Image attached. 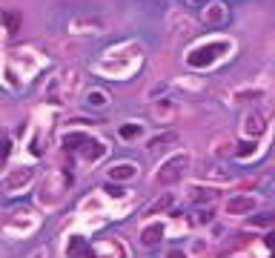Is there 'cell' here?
Masks as SVG:
<instances>
[{"label": "cell", "instance_id": "7c38bea8", "mask_svg": "<svg viewBox=\"0 0 275 258\" xmlns=\"http://www.w3.org/2000/svg\"><path fill=\"white\" fill-rule=\"evenodd\" d=\"M210 218H212L210 210H207V213H198V215H195V221H198V224H204V221H210Z\"/></svg>", "mask_w": 275, "mask_h": 258}, {"label": "cell", "instance_id": "e0dca14e", "mask_svg": "<svg viewBox=\"0 0 275 258\" xmlns=\"http://www.w3.org/2000/svg\"><path fill=\"white\" fill-rule=\"evenodd\" d=\"M190 3H192V6H198V3H204V0H190Z\"/></svg>", "mask_w": 275, "mask_h": 258}, {"label": "cell", "instance_id": "5bb4252c", "mask_svg": "<svg viewBox=\"0 0 275 258\" xmlns=\"http://www.w3.org/2000/svg\"><path fill=\"white\" fill-rule=\"evenodd\" d=\"M106 193H109V195H124V190H121V187H112V184H109V187H106Z\"/></svg>", "mask_w": 275, "mask_h": 258}, {"label": "cell", "instance_id": "ba28073f", "mask_svg": "<svg viewBox=\"0 0 275 258\" xmlns=\"http://www.w3.org/2000/svg\"><path fill=\"white\" fill-rule=\"evenodd\" d=\"M66 250H69V256H72V258H81V256H84V250H86V241L81 236L69 238V247H66Z\"/></svg>", "mask_w": 275, "mask_h": 258}, {"label": "cell", "instance_id": "5b68a950", "mask_svg": "<svg viewBox=\"0 0 275 258\" xmlns=\"http://www.w3.org/2000/svg\"><path fill=\"white\" fill-rule=\"evenodd\" d=\"M135 175H138V167H132V164L112 167V170H109V178H112V181H129V178H135Z\"/></svg>", "mask_w": 275, "mask_h": 258}, {"label": "cell", "instance_id": "8992f818", "mask_svg": "<svg viewBox=\"0 0 275 258\" xmlns=\"http://www.w3.org/2000/svg\"><path fill=\"white\" fill-rule=\"evenodd\" d=\"M218 195H221V190H204V187H195V190H192V201L204 204V201H215Z\"/></svg>", "mask_w": 275, "mask_h": 258}, {"label": "cell", "instance_id": "277c9868", "mask_svg": "<svg viewBox=\"0 0 275 258\" xmlns=\"http://www.w3.org/2000/svg\"><path fill=\"white\" fill-rule=\"evenodd\" d=\"M161 238H164V227L161 224H149L147 230L141 233V244L144 247H155V244H161Z\"/></svg>", "mask_w": 275, "mask_h": 258}, {"label": "cell", "instance_id": "6da1fadb", "mask_svg": "<svg viewBox=\"0 0 275 258\" xmlns=\"http://www.w3.org/2000/svg\"><path fill=\"white\" fill-rule=\"evenodd\" d=\"M190 170V155L184 152V155H175V158H169L161 170L155 172V181L158 184H175V181H181L184 178V172Z\"/></svg>", "mask_w": 275, "mask_h": 258}, {"label": "cell", "instance_id": "30bf717a", "mask_svg": "<svg viewBox=\"0 0 275 258\" xmlns=\"http://www.w3.org/2000/svg\"><path fill=\"white\" fill-rule=\"evenodd\" d=\"M135 135H141V127H138V124H127V127H121V138L132 141Z\"/></svg>", "mask_w": 275, "mask_h": 258}, {"label": "cell", "instance_id": "52a82bcc", "mask_svg": "<svg viewBox=\"0 0 275 258\" xmlns=\"http://www.w3.org/2000/svg\"><path fill=\"white\" fill-rule=\"evenodd\" d=\"M253 227H275V213H258L250 218V230Z\"/></svg>", "mask_w": 275, "mask_h": 258}, {"label": "cell", "instance_id": "9a60e30c", "mask_svg": "<svg viewBox=\"0 0 275 258\" xmlns=\"http://www.w3.org/2000/svg\"><path fill=\"white\" fill-rule=\"evenodd\" d=\"M255 150V144H241V150H238V152H241V155H247V152H253Z\"/></svg>", "mask_w": 275, "mask_h": 258}, {"label": "cell", "instance_id": "3957f363", "mask_svg": "<svg viewBox=\"0 0 275 258\" xmlns=\"http://www.w3.org/2000/svg\"><path fill=\"white\" fill-rule=\"evenodd\" d=\"M253 207H255V198H253V195H235V198H230V204H227V213L244 215V213H250Z\"/></svg>", "mask_w": 275, "mask_h": 258}, {"label": "cell", "instance_id": "8fae6325", "mask_svg": "<svg viewBox=\"0 0 275 258\" xmlns=\"http://www.w3.org/2000/svg\"><path fill=\"white\" fill-rule=\"evenodd\" d=\"M6 155H9V138L0 135V158H6Z\"/></svg>", "mask_w": 275, "mask_h": 258}, {"label": "cell", "instance_id": "2e32d148", "mask_svg": "<svg viewBox=\"0 0 275 258\" xmlns=\"http://www.w3.org/2000/svg\"><path fill=\"white\" fill-rule=\"evenodd\" d=\"M167 258H184V253H181V250H172V253H169Z\"/></svg>", "mask_w": 275, "mask_h": 258}, {"label": "cell", "instance_id": "9c48e42d", "mask_svg": "<svg viewBox=\"0 0 275 258\" xmlns=\"http://www.w3.org/2000/svg\"><path fill=\"white\" fill-rule=\"evenodd\" d=\"M169 204H172V195H169V193H164L161 198H158V201H152V207H149V213H161V210H167Z\"/></svg>", "mask_w": 275, "mask_h": 258}, {"label": "cell", "instance_id": "ac0fdd59", "mask_svg": "<svg viewBox=\"0 0 275 258\" xmlns=\"http://www.w3.org/2000/svg\"><path fill=\"white\" fill-rule=\"evenodd\" d=\"M273 258H275V253H273Z\"/></svg>", "mask_w": 275, "mask_h": 258}, {"label": "cell", "instance_id": "7a4b0ae2", "mask_svg": "<svg viewBox=\"0 0 275 258\" xmlns=\"http://www.w3.org/2000/svg\"><path fill=\"white\" fill-rule=\"evenodd\" d=\"M224 46H227V43H215L212 49H195V52L190 55V66H207V64H212V61L224 52Z\"/></svg>", "mask_w": 275, "mask_h": 258}, {"label": "cell", "instance_id": "4fadbf2b", "mask_svg": "<svg viewBox=\"0 0 275 258\" xmlns=\"http://www.w3.org/2000/svg\"><path fill=\"white\" fill-rule=\"evenodd\" d=\"M264 241H267V247H273V250H275V230H273V233H267Z\"/></svg>", "mask_w": 275, "mask_h": 258}]
</instances>
